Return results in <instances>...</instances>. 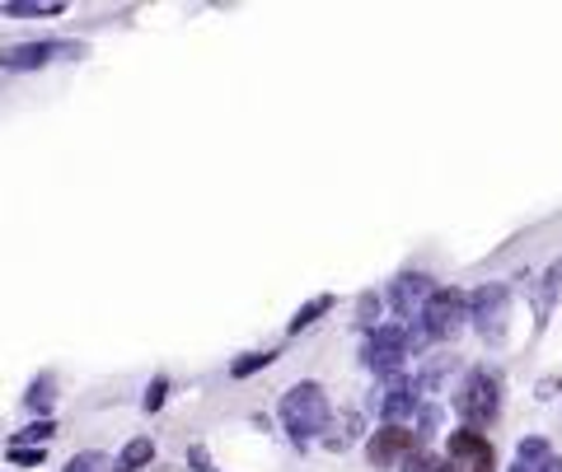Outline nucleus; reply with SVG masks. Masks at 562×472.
Here are the masks:
<instances>
[{
	"label": "nucleus",
	"mask_w": 562,
	"mask_h": 472,
	"mask_svg": "<svg viewBox=\"0 0 562 472\" xmlns=\"http://www.w3.org/2000/svg\"><path fill=\"white\" fill-rule=\"evenodd\" d=\"M81 42H57V38H34V42H10L0 47V71H42L52 57H81Z\"/></svg>",
	"instance_id": "obj_6"
},
{
	"label": "nucleus",
	"mask_w": 562,
	"mask_h": 472,
	"mask_svg": "<svg viewBox=\"0 0 562 472\" xmlns=\"http://www.w3.org/2000/svg\"><path fill=\"white\" fill-rule=\"evenodd\" d=\"M553 459V449H549V439H539V435H529L521 439V449H515V463L506 472H543V463Z\"/></svg>",
	"instance_id": "obj_12"
},
{
	"label": "nucleus",
	"mask_w": 562,
	"mask_h": 472,
	"mask_svg": "<svg viewBox=\"0 0 562 472\" xmlns=\"http://www.w3.org/2000/svg\"><path fill=\"white\" fill-rule=\"evenodd\" d=\"M422 445V435L408 431V426H380L370 435V445H366V459L370 468H394V463H408L413 454Z\"/></svg>",
	"instance_id": "obj_8"
},
{
	"label": "nucleus",
	"mask_w": 562,
	"mask_h": 472,
	"mask_svg": "<svg viewBox=\"0 0 562 472\" xmlns=\"http://www.w3.org/2000/svg\"><path fill=\"white\" fill-rule=\"evenodd\" d=\"M445 463L455 472H492L497 468V454L488 445L482 431H450V445H445Z\"/></svg>",
	"instance_id": "obj_7"
},
{
	"label": "nucleus",
	"mask_w": 562,
	"mask_h": 472,
	"mask_svg": "<svg viewBox=\"0 0 562 472\" xmlns=\"http://www.w3.org/2000/svg\"><path fill=\"white\" fill-rule=\"evenodd\" d=\"M164 393H169V380L160 374V380H150V388H146V398H140V407H146V412H160V407H164Z\"/></svg>",
	"instance_id": "obj_20"
},
{
	"label": "nucleus",
	"mask_w": 562,
	"mask_h": 472,
	"mask_svg": "<svg viewBox=\"0 0 562 472\" xmlns=\"http://www.w3.org/2000/svg\"><path fill=\"white\" fill-rule=\"evenodd\" d=\"M328 309H333V295H319V300H309L305 309H295V319H291V327H286V333L295 337V333H305V327H315V323L323 319Z\"/></svg>",
	"instance_id": "obj_16"
},
{
	"label": "nucleus",
	"mask_w": 562,
	"mask_h": 472,
	"mask_svg": "<svg viewBox=\"0 0 562 472\" xmlns=\"http://www.w3.org/2000/svg\"><path fill=\"white\" fill-rule=\"evenodd\" d=\"M455 412L464 417L468 431L492 426V421L502 417V374L488 370V365L468 370L464 384H460V393H455Z\"/></svg>",
	"instance_id": "obj_3"
},
{
	"label": "nucleus",
	"mask_w": 562,
	"mask_h": 472,
	"mask_svg": "<svg viewBox=\"0 0 562 472\" xmlns=\"http://www.w3.org/2000/svg\"><path fill=\"white\" fill-rule=\"evenodd\" d=\"M52 435H57V421H52V417H42V421H28V426L14 435L10 445H20V449H42Z\"/></svg>",
	"instance_id": "obj_15"
},
{
	"label": "nucleus",
	"mask_w": 562,
	"mask_h": 472,
	"mask_svg": "<svg viewBox=\"0 0 562 472\" xmlns=\"http://www.w3.org/2000/svg\"><path fill=\"white\" fill-rule=\"evenodd\" d=\"M5 459H10V463H20V468H38V463L47 459V454H42V449H20V445H5Z\"/></svg>",
	"instance_id": "obj_21"
},
{
	"label": "nucleus",
	"mask_w": 562,
	"mask_h": 472,
	"mask_svg": "<svg viewBox=\"0 0 562 472\" xmlns=\"http://www.w3.org/2000/svg\"><path fill=\"white\" fill-rule=\"evenodd\" d=\"M281 426H286V435L295 439V445H305V439H315L328 431V421H333V407H328V393L305 380V384H291L286 393H281V407H277Z\"/></svg>",
	"instance_id": "obj_2"
},
{
	"label": "nucleus",
	"mask_w": 562,
	"mask_h": 472,
	"mask_svg": "<svg viewBox=\"0 0 562 472\" xmlns=\"http://www.w3.org/2000/svg\"><path fill=\"white\" fill-rule=\"evenodd\" d=\"M436 468H441V463H436L431 454H413V459L403 463V472H436Z\"/></svg>",
	"instance_id": "obj_24"
},
{
	"label": "nucleus",
	"mask_w": 562,
	"mask_h": 472,
	"mask_svg": "<svg viewBox=\"0 0 562 472\" xmlns=\"http://www.w3.org/2000/svg\"><path fill=\"white\" fill-rule=\"evenodd\" d=\"M436 472H455V468H450V463H441V468H436Z\"/></svg>",
	"instance_id": "obj_25"
},
{
	"label": "nucleus",
	"mask_w": 562,
	"mask_h": 472,
	"mask_svg": "<svg viewBox=\"0 0 562 472\" xmlns=\"http://www.w3.org/2000/svg\"><path fill=\"white\" fill-rule=\"evenodd\" d=\"M417 407H422V398H417V384H413V380H389L384 398H380L384 426H403V421H408Z\"/></svg>",
	"instance_id": "obj_10"
},
{
	"label": "nucleus",
	"mask_w": 562,
	"mask_h": 472,
	"mask_svg": "<svg viewBox=\"0 0 562 472\" xmlns=\"http://www.w3.org/2000/svg\"><path fill=\"white\" fill-rule=\"evenodd\" d=\"M5 14H14V20H57V14H66V5L61 0H10Z\"/></svg>",
	"instance_id": "obj_14"
},
{
	"label": "nucleus",
	"mask_w": 562,
	"mask_h": 472,
	"mask_svg": "<svg viewBox=\"0 0 562 472\" xmlns=\"http://www.w3.org/2000/svg\"><path fill=\"white\" fill-rule=\"evenodd\" d=\"M468 319H474L478 337L488 346H502L506 341V323H511V290L506 286H478L468 295Z\"/></svg>",
	"instance_id": "obj_5"
},
{
	"label": "nucleus",
	"mask_w": 562,
	"mask_h": 472,
	"mask_svg": "<svg viewBox=\"0 0 562 472\" xmlns=\"http://www.w3.org/2000/svg\"><path fill=\"white\" fill-rule=\"evenodd\" d=\"M61 472H113V459L103 449H81V454H71Z\"/></svg>",
	"instance_id": "obj_17"
},
{
	"label": "nucleus",
	"mask_w": 562,
	"mask_h": 472,
	"mask_svg": "<svg viewBox=\"0 0 562 472\" xmlns=\"http://www.w3.org/2000/svg\"><path fill=\"white\" fill-rule=\"evenodd\" d=\"M431 276H422V272H403L394 286H389V305H394V313L403 323H417L422 319V309H427L431 300Z\"/></svg>",
	"instance_id": "obj_9"
},
{
	"label": "nucleus",
	"mask_w": 562,
	"mask_h": 472,
	"mask_svg": "<svg viewBox=\"0 0 562 472\" xmlns=\"http://www.w3.org/2000/svg\"><path fill=\"white\" fill-rule=\"evenodd\" d=\"M558 290H562V258L549 266V272H543V286H539V323L549 319V309H553V300H558Z\"/></svg>",
	"instance_id": "obj_18"
},
{
	"label": "nucleus",
	"mask_w": 562,
	"mask_h": 472,
	"mask_svg": "<svg viewBox=\"0 0 562 472\" xmlns=\"http://www.w3.org/2000/svg\"><path fill=\"white\" fill-rule=\"evenodd\" d=\"M380 309H384V300H380V295H362V300H356V313H362V323L366 327H375V319H380Z\"/></svg>",
	"instance_id": "obj_22"
},
{
	"label": "nucleus",
	"mask_w": 562,
	"mask_h": 472,
	"mask_svg": "<svg viewBox=\"0 0 562 472\" xmlns=\"http://www.w3.org/2000/svg\"><path fill=\"white\" fill-rule=\"evenodd\" d=\"M155 463V439L150 435H136L122 445V454L113 459V472H140V468H150Z\"/></svg>",
	"instance_id": "obj_11"
},
{
	"label": "nucleus",
	"mask_w": 562,
	"mask_h": 472,
	"mask_svg": "<svg viewBox=\"0 0 562 472\" xmlns=\"http://www.w3.org/2000/svg\"><path fill=\"white\" fill-rule=\"evenodd\" d=\"M468 323V295L455 286H436L427 309H422L417 327L427 333V341H455Z\"/></svg>",
	"instance_id": "obj_4"
},
{
	"label": "nucleus",
	"mask_w": 562,
	"mask_h": 472,
	"mask_svg": "<svg viewBox=\"0 0 562 472\" xmlns=\"http://www.w3.org/2000/svg\"><path fill=\"white\" fill-rule=\"evenodd\" d=\"M272 360H277L272 351H248V356H240V360H234V365H230V380H248V374L268 370Z\"/></svg>",
	"instance_id": "obj_19"
},
{
	"label": "nucleus",
	"mask_w": 562,
	"mask_h": 472,
	"mask_svg": "<svg viewBox=\"0 0 562 472\" xmlns=\"http://www.w3.org/2000/svg\"><path fill=\"white\" fill-rule=\"evenodd\" d=\"M427 346V333L417 323H375L370 337H366V351H362V365L380 380H399L403 360L417 356Z\"/></svg>",
	"instance_id": "obj_1"
},
{
	"label": "nucleus",
	"mask_w": 562,
	"mask_h": 472,
	"mask_svg": "<svg viewBox=\"0 0 562 472\" xmlns=\"http://www.w3.org/2000/svg\"><path fill=\"white\" fill-rule=\"evenodd\" d=\"M441 426V407H417V435H431Z\"/></svg>",
	"instance_id": "obj_23"
},
{
	"label": "nucleus",
	"mask_w": 562,
	"mask_h": 472,
	"mask_svg": "<svg viewBox=\"0 0 562 472\" xmlns=\"http://www.w3.org/2000/svg\"><path fill=\"white\" fill-rule=\"evenodd\" d=\"M24 407H28V412H34L38 421H42V417H52V407H57V380H52V374H38V380L28 384Z\"/></svg>",
	"instance_id": "obj_13"
}]
</instances>
